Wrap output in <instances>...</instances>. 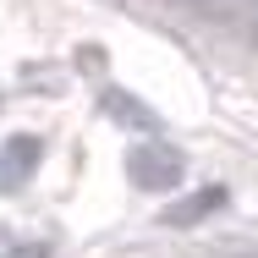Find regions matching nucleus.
Listing matches in <instances>:
<instances>
[{
    "label": "nucleus",
    "mask_w": 258,
    "mask_h": 258,
    "mask_svg": "<svg viewBox=\"0 0 258 258\" xmlns=\"http://www.w3.org/2000/svg\"><path fill=\"white\" fill-rule=\"evenodd\" d=\"M126 176L143 187V192H170L176 181H181V159L170 154V149H138V154H126Z\"/></svg>",
    "instance_id": "f257e3e1"
},
{
    "label": "nucleus",
    "mask_w": 258,
    "mask_h": 258,
    "mask_svg": "<svg viewBox=\"0 0 258 258\" xmlns=\"http://www.w3.org/2000/svg\"><path fill=\"white\" fill-rule=\"evenodd\" d=\"M39 138H28V132H17V138H6V149H0V192H11V187H22L28 181V170L39 165Z\"/></svg>",
    "instance_id": "f03ea898"
},
{
    "label": "nucleus",
    "mask_w": 258,
    "mask_h": 258,
    "mask_svg": "<svg viewBox=\"0 0 258 258\" xmlns=\"http://www.w3.org/2000/svg\"><path fill=\"white\" fill-rule=\"evenodd\" d=\"M220 204H225V187H198V192H192L181 209H165V225H192V220L214 214Z\"/></svg>",
    "instance_id": "7ed1b4c3"
},
{
    "label": "nucleus",
    "mask_w": 258,
    "mask_h": 258,
    "mask_svg": "<svg viewBox=\"0 0 258 258\" xmlns=\"http://www.w3.org/2000/svg\"><path fill=\"white\" fill-rule=\"evenodd\" d=\"M104 110H110L121 126H143V132H154V121H159L154 110L143 99H132V94H104Z\"/></svg>",
    "instance_id": "20e7f679"
},
{
    "label": "nucleus",
    "mask_w": 258,
    "mask_h": 258,
    "mask_svg": "<svg viewBox=\"0 0 258 258\" xmlns=\"http://www.w3.org/2000/svg\"><path fill=\"white\" fill-rule=\"evenodd\" d=\"M253 33H258V22H253Z\"/></svg>",
    "instance_id": "39448f33"
},
{
    "label": "nucleus",
    "mask_w": 258,
    "mask_h": 258,
    "mask_svg": "<svg viewBox=\"0 0 258 258\" xmlns=\"http://www.w3.org/2000/svg\"><path fill=\"white\" fill-rule=\"evenodd\" d=\"M247 258H258V253H247Z\"/></svg>",
    "instance_id": "423d86ee"
}]
</instances>
